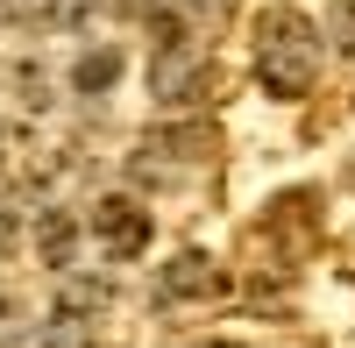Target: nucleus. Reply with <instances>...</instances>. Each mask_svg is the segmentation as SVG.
I'll list each match as a JSON object with an SVG mask.
<instances>
[{
	"label": "nucleus",
	"instance_id": "f257e3e1",
	"mask_svg": "<svg viewBox=\"0 0 355 348\" xmlns=\"http://www.w3.org/2000/svg\"><path fill=\"white\" fill-rule=\"evenodd\" d=\"M256 78L270 85L277 100L313 93V78H320V28L299 8H263L256 15Z\"/></svg>",
	"mask_w": 355,
	"mask_h": 348
},
{
	"label": "nucleus",
	"instance_id": "f03ea898",
	"mask_svg": "<svg viewBox=\"0 0 355 348\" xmlns=\"http://www.w3.org/2000/svg\"><path fill=\"white\" fill-rule=\"evenodd\" d=\"M206 78H214V57H206L192 36H178V28H171V43L157 50V71H150L157 100L185 107V100H199V93H206Z\"/></svg>",
	"mask_w": 355,
	"mask_h": 348
},
{
	"label": "nucleus",
	"instance_id": "7ed1b4c3",
	"mask_svg": "<svg viewBox=\"0 0 355 348\" xmlns=\"http://www.w3.org/2000/svg\"><path fill=\"white\" fill-rule=\"evenodd\" d=\"M93 242L114 256V263H128V256L150 249V214H142L135 199H100L93 207Z\"/></svg>",
	"mask_w": 355,
	"mask_h": 348
},
{
	"label": "nucleus",
	"instance_id": "20e7f679",
	"mask_svg": "<svg viewBox=\"0 0 355 348\" xmlns=\"http://www.w3.org/2000/svg\"><path fill=\"white\" fill-rule=\"evenodd\" d=\"M220 263H214V256H199V249H185V256H171V263L157 270V299L164 306H178V299H214L220 292Z\"/></svg>",
	"mask_w": 355,
	"mask_h": 348
},
{
	"label": "nucleus",
	"instance_id": "39448f33",
	"mask_svg": "<svg viewBox=\"0 0 355 348\" xmlns=\"http://www.w3.org/2000/svg\"><path fill=\"white\" fill-rule=\"evenodd\" d=\"M71 78H78V93H107V85L121 78V50H114V43H107V50H85Z\"/></svg>",
	"mask_w": 355,
	"mask_h": 348
},
{
	"label": "nucleus",
	"instance_id": "423d86ee",
	"mask_svg": "<svg viewBox=\"0 0 355 348\" xmlns=\"http://www.w3.org/2000/svg\"><path fill=\"white\" fill-rule=\"evenodd\" d=\"M43 263L50 270H71V214H50L43 220Z\"/></svg>",
	"mask_w": 355,
	"mask_h": 348
},
{
	"label": "nucleus",
	"instance_id": "0eeeda50",
	"mask_svg": "<svg viewBox=\"0 0 355 348\" xmlns=\"http://www.w3.org/2000/svg\"><path fill=\"white\" fill-rule=\"evenodd\" d=\"M327 43L341 57H355V0H334V8H327Z\"/></svg>",
	"mask_w": 355,
	"mask_h": 348
},
{
	"label": "nucleus",
	"instance_id": "6e6552de",
	"mask_svg": "<svg viewBox=\"0 0 355 348\" xmlns=\"http://www.w3.org/2000/svg\"><path fill=\"white\" fill-rule=\"evenodd\" d=\"M192 348H242V341H192Z\"/></svg>",
	"mask_w": 355,
	"mask_h": 348
}]
</instances>
